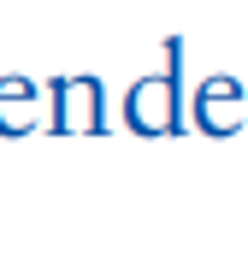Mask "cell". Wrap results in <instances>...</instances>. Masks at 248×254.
I'll list each match as a JSON object with an SVG mask.
<instances>
[{
    "instance_id": "cell-3",
    "label": "cell",
    "mask_w": 248,
    "mask_h": 254,
    "mask_svg": "<svg viewBox=\"0 0 248 254\" xmlns=\"http://www.w3.org/2000/svg\"><path fill=\"white\" fill-rule=\"evenodd\" d=\"M243 83L237 77H207L201 89H195V107H189V119L201 136H231V130H243Z\"/></svg>"
},
{
    "instance_id": "cell-2",
    "label": "cell",
    "mask_w": 248,
    "mask_h": 254,
    "mask_svg": "<svg viewBox=\"0 0 248 254\" xmlns=\"http://www.w3.org/2000/svg\"><path fill=\"white\" fill-rule=\"evenodd\" d=\"M48 95H54V113H48V130L54 136H101L107 130V107H101V77L89 71H65V77H48Z\"/></svg>"
},
{
    "instance_id": "cell-1",
    "label": "cell",
    "mask_w": 248,
    "mask_h": 254,
    "mask_svg": "<svg viewBox=\"0 0 248 254\" xmlns=\"http://www.w3.org/2000/svg\"><path fill=\"white\" fill-rule=\"evenodd\" d=\"M124 125L136 136H178L184 130V36H166V65L124 89Z\"/></svg>"
},
{
    "instance_id": "cell-4",
    "label": "cell",
    "mask_w": 248,
    "mask_h": 254,
    "mask_svg": "<svg viewBox=\"0 0 248 254\" xmlns=\"http://www.w3.org/2000/svg\"><path fill=\"white\" fill-rule=\"evenodd\" d=\"M36 119H42V83L24 71L0 77V136H24L36 130Z\"/></svg>"
}]
</instances>
